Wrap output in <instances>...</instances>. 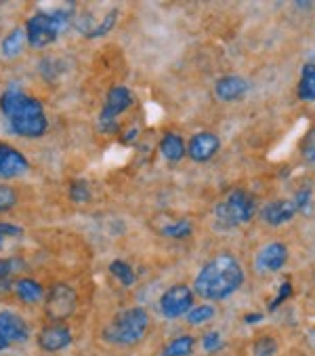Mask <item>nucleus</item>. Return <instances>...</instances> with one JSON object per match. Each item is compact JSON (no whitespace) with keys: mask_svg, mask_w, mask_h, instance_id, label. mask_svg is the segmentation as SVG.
Here are the masks:
<instances>
[{"mask_svg":"<svg viewBox=\"0 0 315 356\" xmlns=\"http://www.w3.org/2000/svg\"><path fill=\"white\" fill-rule=\"evenodd\" d=\"M244 270L233 255H216L202 266L194 280V293L202 300H227L242 287Z\"/></svg>","mask_w":315,"mask_h":356,"instance_id":"obj_1","label":"nucleus"},{"mask_svg":"<svg viewBox=\"0 0 315 356\" xmlns=\"http://www.w3.org/2000/svg\"><path fill=\"white\" fill-rule=\"evenodd\" d=\"M0 112L7 118L11 131L24 139H38L49 129V118L40 99L9 89L0 95Z\"/></svg>","mask_w":315,"mask_h":356,"instance_id":"obj_2","label":"nucleus"},{"mask_svg":"<svg viewBox=\"0 0 315 356\" xmlns=\"http://www.w3.org/2000/svg\"><path fill=\"white\" fill-rule=\"evenodd\" d=\"M147 327H149L147 312L135 306L114 316V321L103 331V339L114 346H133L145 337Z\"/></svg>","mask_w":315,"mask_h":356,"instance_id":"obj_3","label":"nucleus"},{"mask_svg":"<svg viewBox=\"0 0 315 356\" xmlns=\"http://www.w3.org/2000/svg\"><path fill=\"white\" fill-rule=\"evenodd\" d=\"M71 22V11L65 9H57L51 13H36L26 22V38L28 44L34 49H46L49 44H53L59 34L69 26Z\"/></svg>","mask_w":315,"mask_h":356,"instance_id":"obj_4","label":"nucleus"},{"mask_svg":"<svg viewBox=\"0 0 315 356\" xmlns=\"http://www.w3.org/2000/svg\"><path fill=\"white\" fill-rule=\"evenodd\" d=\"M255 216V198L244 190H233L229 196L214 207L216 226L223 230H231L250 222Z\"/></svg>","mask_w":315,"mask_h":356,"instance_id":"obj_5","label":"nucleus"},{"mask_svg":"<svg viewBox=\"0 0 315 356\" xmlns=\"http://www.w3.org/2000/svg\"><path fill=\"white\" fill-rule=\"evenodd\" d=\"M135 104L133 93L122 87V85H114L103 102V108L99 112V131L101 133H116L118 131V118L120 114H124L130 106Z\"/></svg>","mask_w":315,"mask_h":356,"instance_id":"obj_6","label":"nucleus"},{"mask_svg":"<svg viewBox=\"0 0 315 356\" xmlns=\"http://www.w3.org/2000/svg\"><path fill=\"white\" fill-rule=\"evenodd\" d=\"M76 304H78V296L76 291L69 287L67 282H55L49 296H46V304H44V310H46V316L53 321V323H61V321H67L74 310H76Z\"/></svg>","mask_w":315,"mask_h":356,"instance_id":"obj_7","label":"nucleus"},{"mask_svg":"<svg viewBox=\"0 0 315 356\" xmlns=\"http://www.w3.org/2000/svg\"><path fill=\"white\" fill-rule=\"evenodd\" d=\"M194 308V289L187 284H173L160 298V310L167 318L185 316Z\"/></svg>","mask_w":315,"mask_h":356,"instance_id":"obj_8","label":"nucleus"},{"mask_svg":"<svg viewBox=\"0 0 315 356\" xmlns=\"http://www.w3.org/2000/svg\"><path fill=\"white\" fill-rule=\"evenodd\" d=\"M221 148V139L219 135L214 133H208V131H202V133H196L191 139H189V144H187V154L191 161L196 163H206L210 161Z\"/></svg>","mask_w":315,"mask_h":356,"instance_id":"obj_9","label":"nucleus"},{"mask_svg":"<svg viewBox=\"0 0 315 356\" xmlns=\"http://www.w3.org/2000/svg\"><path fill=\"white\" fill-rule=\"evenodd\" d=\"M71 329L61 325V323H53L46 325L40 333H38V348L44 352H61L71 343Z\"/></svg>","mask_w":315,"mask_h":356,"instance_id":"obj_10","label":"nucleus"},{"mask_svg":"<svg viewBox=\"0 0 315 356\" xmlns=\"http://www.w3.org/2000/svg\"><path fill=\"white\" fill-rule=\"evenodd\" d=\"M30 169L28 159L9 144H0V179H13Z\"/></svg>","mask_w":315,"mask_h":356,"instance_id":"obj_11","label":"nucleus"},{"mask_svg":"<svg viewBox=\"0 0 315 356\" xmlns=\"http://www.w3.org/2000/svg\"><path fill=\"white\" fill-rule=\"evenodd\" d=\"M0 335L9 339L11 343H22L30 339V327L19 314L11 310H3L0 312Z\"/></svg>","mask_w":315,"mask_h":356,"instance_id":"obj_12","label":"nucleus"},{"mask_svg":"<svg viewBox=\"0 0 315 356\" xmlns=\"http://www.w3.org/2000/svg\"><path fill=\"white\" fill-rule=\"evenodd\" d=\"M288 259V247L284 243H269L257 255V270L259 272H278L284 268Z\"/></svg>","mask_w":315,"mask_h":356,"instance_id":"obj_13","label":"nucleus"},{"mask_svg":"<svg viewBox=\"0 0 315 356\" xmlns=\"http://www.w3.org/2000/svg\"><path fill=\"white\" fill-rule=\"evenodd\" d=\"M294 216H296L294 200H273L261 209V220L269 226H282L294 220Z\"/></svg>","mask_w":315,"mask_h":356,"instance_id":"obj_14","label":"nucleus"},{"mask_svg":"<svg viewBox=\"0 0 315 356\" xmlns=\"http://www.w3.org/2000/svg\"><path fill=\"white\" fill-rule=\"evenodd\" d=\"M250 85L242 76H223L214 85V95L221 102H235L248 93Z\"/></svg>","mask_w":315,"mask_h":356,"instance_id":"obj_15","label":"nucleus"},{"mask_svg":"<svg viewBox=\"0 0 315 356\" xmlns=\"http://www.w3.org/2000/svg\"><path fill=\"white\" fill-rule=\"evenodd\" d=\"M17 298L24 302V304H38L44 300V289L42 284L34 278H17L15 280V289Z\"/></svg>","mask_w":315,"mask_h":356,"instance_id":"obj_16","label":"nucleus"},{"mask_svg":"<svg viewBox=\"0 0 315 356\" xmlns=\"http://www.w3.org/2000/svg\"><path fill=\"white\" fill-rule=\"evenodd\" d=\"M160 152H162V156H164L167 161L179 163V161L185 156L187 148H185V141H183L177 133H167V135L162 137V141H160Z\"/></svg>","mask_w":315,"mask_h":356,"instance_id":"obj_17","label":"nucleus"},{"mask_svg":"<svg viewBox=\"0 0 315 356\" xmlns=\"http://www.w3.org/2000/svg\"><path fill=\"white\" fill-rule=\"evenodd\" d=\"M298 97L303 102H315V63H305L300 70Z\"/></svg>","mask_w":315,"mask_h":356,"instance_id":"obj_18","label":"nucleus"},{"mask_svg":"<svg viewBox=\"0 0 315 356\" xmlns=\"http://www.w3.org/2000/svg\"><path fill=\"white\" fill-rule=\"evenodd\" d=\"M26 42H28L26 30H19V28H17V30H13L11 34H7V36L3 38V42H0V51H3L5 57H17V55L24 51Z\"/></svg>","mask_w":315,"mask_h":356,"instance_id":"obj_19","label":"nucleus"},{"mask_svg":"<svg viewBox=\"0 0 315 356\" xmlns=\"http://www.w3.org/2000/svg\"><path fill=\"white\" fill-rule=\"evenodd\" d=\"M110 272H112V276L122 284V287H133L135 280H137L135 270H133L126 261H122V259H114V261L110 264Z\"/></svg>","mask_w":315,"mask_h":356,"instance_id":"obj_20","label":"nucleus"},{"mask_svg":"<svg viewBox=\"0 0 315 356\" xmlns=\"http://www.w3.org/2000/svg\"><path fill=\"white\" fill-rule=\"evenodd\" d=\"M194 346H196V339L191 335H181L167 346L164 356H191Z\"/></svg>","mask_w":315,"mask_h":356,"instance_id":"obj_21","label":"nucleus"},{"mask_svg":"<svg viewBox=\"0 0 315 356\" xmlns=\"http://www.w3.org/2000/svg\"><path fill=\"white\" fill-rule=\"evenodd\" d=\"M212 318H214V308L208 306V304L194 306V308L185 314V321H187L189 325H194V327L204 325V323H208V321H212Z\"/></svg>","mask_w":315,"mask_h":356,"instance_id":"obj_22","label":"nucleus"},{"mask_svg":"<svg viewBox=\"0 0 315 356\" xmlns=\"http://www.w3.org/2000/svg\"><path fill=\"white\" fill-rule=\"evenodd\" d=\"M191 232H194V228H191V224L185 222V220L175 222V224H169V226L162 228V234L169 236V238H175V241L187 238V236H191Z\"/></svg>","mask_w":315,"mask_h":356,"instance_id":"obj_23","label":"nucleus"},{"mask_svg":"<svg viewBox=\"0 0 315 356\" xmlns=\"http://www.w3.org/2000/svg\"><path fill=\"white\" fill-rule=\"evenodd\" d=\"M69 198L74 202H89L91 200V186L85 179H74L69 184Z\"/></svg>","mask_w":315,"mask_h":356,"instance_id":"obj_24","label":"nucleus"},{"mask_svg":"<svg viewBox=\"0 0 315 356\" xmlns=\"http://www.w3.org/2000/svg\"><path fill=\"white\" fill-rule=\"evenodd\" d=\"M116 22H118V11H116V9H112V11H110V13L103 17V22H101L97 28H93V30H91L87 36H89V38H99V36H105V34H108V32H110V30L116 26Z\"/></svg>","mask_w":315,"mask_h":356,"instance_id":"obj_25","label":"nucleus"},{"mask_svg":"<svg viewBox=\"0 0 315 356\" xmlns=\"http://www.w3.org/2000/svg\"><path fill=\"white\" fill-rule=\"evenodd\" d=\"M15 204H17V192H15V188L3 184V186H0V213L11 211Z\"/></svg>","mask_w":315,"mask_h":356,"instance_id":"obj_26","label":"nucleus"},{"mask_svg":"<svg viewBox=\"0 0 315 356\" xmlns=\"http://www.w3.org/2000/svg\"><path fill=\"white\" fill-rule=\"evenodd\" d=\"M255 356H275L278 354V343L273 337H261L253 346Z\"/></svg>","mask_w":315,"mask_h":356,"instance_id":"obj_27","label":"nucleus"},{"mask_svg":"<svg viewBox=\"0 0 315 356\" xmlns=\"http://www.w3.org/2000/svg\"><path fill=\"white\" fill-rule=\"evenodd\" d=\"M22 268H24V259H17V257L0 259V278H13V274L19 272Z\"/></svg>","mask_w":315,"mask_h":356,"instance_id":"obj_28","label":"nucleus"},{"mask_svg":"<svg viewBox=\"0 0 315 356\" xmlns=\"http://www.w3.org/2000/svg\"><path fill=\"white\" fill-rule=\"evenodd\" d=\"M300 154L307 163H315V129H311L307 133V137L303 139V144H300Z\"/></svg>","mask_w":315,"mask_h":356,"instance_id":"obj_29","label":"nucleus"},{"mask_svg":"<svg viewBox=\"0 0 315 356\" xmlns=\"http://www.w3.org/2000/svg\"><path fill=\"white\" fill-rule=\"evenodd\" d=\"M221 343H223V339H221V333L219 331H208L202 337V348L206 352H216L221 348Z\"/></svg>","mask_w":315,"mask_h":356,"instance_id":"obj_30","label":"nucleus"},{"mask_svg":"<svg viewBox=\"0 0 315 356\" xmlns=\"http://www.w3.org/2000/svg\"><path fill=\"white\" fill-rule=\"evenodd\" d=\"M294 204H296V211L307 213V211H309V204H311V190H309V188L298 190V192H296V200H294Z\"/></svg>","mask_w":315,"mask_h":356,"instance_id":"obj_31","label":"nucleus"},{"mask_svg":"<svg viewBox=\"0 0 315 356\" xmlns=\"http://www.w3.org/2000/svg\"><path fill=\"white\" fill-rule=\"evenodd\" d=\"M290 293H292V284L286 280V282H282V287H280V293H278V298L271 302V306H269V310H275L280 304H284L288 298H290Z\"/></svg>","mask_w":315,"mask_h":356,"instance_id":"obj_32","label":"nucleus"},{"mask_svg":"<svg viewBox=\"0 0 315 356\" xmlns=\"http://www.w3.org/2000/svg\"><path fill=\"white\" fill-rule=\"evenodd\" d=\"M0 236H22V228L7 224V222H0Z\"/></svg>","mask_w":315,"mask_h":356,"instance_id":"obj_33","label":"nucleus"},{"mask_svg":"<svg viewBox=\"0 0 315 356\" xmlns=\"http://www.w3.org/2000/svg\"><path fill=\"white\" fill-rule=\"evenodd\" d=\"M13 289H15V280L13 278H0V296H7Z\"/></svg>","mask_w":315,"mask_h":356,"instance_id":"obj_34","label":"nucleus"},{"mask_svg":"<svg viewBox=\"0 0 315 356\" xmlns=\"http://www.w3.org/2000/svg\"><path fill=\"white\" fill-rule=\"evenodd\" d=\"M137 137H139V129L133 127V129H128V133L124 135V141H126V144H130V141H135Z\"/></svg>","mask_w":315,"mask_h":356,"instance_id":"obj_35","label":"nucleus"},{"mask_svg":"<svg viewBox=\"0 0 315 356\" xmlns=\"http://www.w3.org/2000/svg\"><path fill=\"white\" fill-rule=\"evenodd\" d=\"M11 346V341L9 339H5L3 335H0V352H3V350H7Z\"/></svg>","mask_w":315,"mask_h":356,"instance_id":"obj_36","label":"nucleus"},{"mask_svg":"<svg viewBox=\"0 0 315 356\" xmlns=\"http://www.w3.org/2000/svg\"><path fill=\"white\" fill-rule=\"evenodd\" d=\"M261 318H263L261 314H248V316H246V323H257V321H261Z\"/></svg>","mask_w":315,"mask_h":356,"instance_id":"obj_37","label":"nucleus"},{"mask_svg":"<svg viewBox=\"0 0 315 356\" xmlns=\"http://www.w3.org/2000/svg\"><path fill=\"white\" fill-rule=\"evenodd\" d=\"M3 245H5V236H0V249H3Z\"/></svg>","mask_w":315,"mask_h":356,"instance_id":"obj_38","label":"nucleus"}]
</instances>
